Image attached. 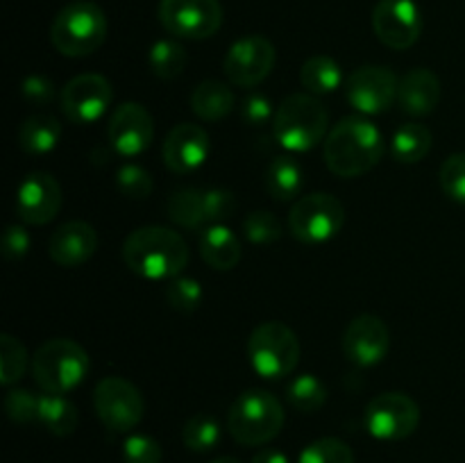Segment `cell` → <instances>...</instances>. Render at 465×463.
Masks as SVG:
<instances>
[{
	"instance_id": "277c9868",
	"label": "cell",
	"mask_w": 465,
	"mask_h": 463,
	"mask_svg": "<svg viewBox=\"0 0 465 463\" xmlns=\"http://www.w3.org/2000/svg\"><path fill=\"white\" fill-rule=\"evenodd\" d=\"M89 354L77 340L50 339L32 357V377L48 395H66L89 375Z\"/></svg>"
},
{
	"instance_id": "d590c367",
	"label": "cell",
	"mask_w": 465,
	"mask_h": 463,
	"mask_svg": "<svg viewBox=\"0 0 465 463\" xmlns=\"http://www.w3.org/2000/svg\"><path fill=\"white\" fill-rule=\"evenodd\" d=\"M116 184H118V191L132 200L150 198L154 191L153 175H150L145 168L136 166V163H125V166L118 168Z\"/></svg>"
},
{
	"instance_id": "2e32d148",
	"label": "cell",
	"mask_w": 465,
	"mask_h": 463,
	"mask_svg": "<svg viewBox=\"0 0 465 463\" xmlns=\"http://www.w3.org/2000/svg\"><path fill=\"white\" fill-rule=\"evenodd\" d=\"M109 145L121 157H139L154 139V121L139 103H123L114 109L107 123Z\"/></svg>"
},
{
	"instance_id": "f6af8a7d",
	"label": "cell",
	"mask_w": 465,
	"mask_h": 463,
	"mask_svg": "<svg viewBox=\"0 0 465 463\" xmlns=\"http://www.w3.org/2000/svg\"><path fill=\"white\" fill-rule=\"evenodd\" d=\"M252 463H289V457H286L282 449H262V452L254 454Z\"/></svg>"
},
{
	"instance_id": "8992f818",
	"label": "cell",
	"mask_w": 465,
	"mask_h": 463,
	"mask_svg": "<svg viewBox=\"0 0 465 463\" xmlns=\"http://www.w3.org/2000/svg\"><path fill=\"white\" fill-rule=\"evenodd\" d=\"M107 39V16L95 3H73L54 16L50 41L66 57H86Z\"/></svg>"
},
{
	"instance_id": "4fadbf2b",
	"label": "cell",
	"mask_w": 465,
	"mask_h": 463,
	"mask_svg": "<svg viewBox=\"0 0 465 463\" xmlns=\"http://www.w3.org/2000/svg\"><path fill=\"white\" fill-rule=\"evenodd\" d=\"M223 66H225V75L232 84L243 86V89L257 86L271 75L272 66H275V45L266 36H243L227 50Z\"/></svg>"
},
{
	"instance_id": "44dd1931",
	"label": "cell",
	"mask_w": 465,
	"mask_h": 463,
	"mask_svg": "<svg viewBox=\"0 0 465 463\" xmlns=\"http://www.w3.org/2000/svg\"><path fill=\"white\" fill-rule=\"evenodd\" d=\"M440 80L430 68H413L400 80L398 103L409 116H427L439 107Z\"/></svg>"
},
{
	"instance_id": "cb8c5ba5",
	"label": "cell",
	"mask_w": 465,
	"mask_h": 463,
	"mask_svg": "<svg viewBox=\"0 0 465 463\" xmlns=\"http://www.w3.org/2000/svg\"><path fill=\"white\" fill-rule=\"evenodd\" d=\"M59 136H62V125L57 118L35 113V116L25 118L18 130V145L27 154H48L57 148Z\"/></svg>"
},
{
	"instance_id": "30bf717a",
	"label": "cell",
	"mask_w": 465,
	"mask_h": 463,
	"mask_svg": "<svg viewBox=\"0 0 465 463\" xmlns=\"http://www.w3.org/2000/svg\"><path fill=\"white\" fill-rule=\"evenodd\" d=\"M159 23L180 39H209L223 25L218 0H159Z\"/></svg>"
},
{
	"instance_id": "5bb4252c",
	"label": "cell",
	"mask_w": 465,
	"mask_h": 463,
	"mask_svg": "<svg viewBox=\"0 0 465 463\" xmlns=\"http://www.w3.org/2000/svg\"><path fill=\"white\" fill-rule=\"evenodd\" d=\"M372 30L386 48H411L422 32L420 9L413 0H380L372 12Z\"/></svg>"
},
{
	"instance_id": "8d00e7d4",
	"label": "cell",
	"mask_w": 465,
	"mask_h": 463,
	"mask_svg": "<svg viewBox=\"0 0 465 463\" xmlns=\"http://www.w3.org/2000/svg\"><path fill=\"white\" fill-rule=\"evenodd\" d=\"M243 232L245 236H248L250 243L257 245L275 243V241L282 239L280 221H277V216H272L271 212H266V209L248 213L243 221Z\"/></svg>"
},
{
	"instance_id": "ab89813d",
	"label": "cell",
	"mask_w": 465,
	"mask_h": 463,
	"mask_svg": "<svg viewBox=\"0 0 465 463\" xmlns=\"http://www.w3.org/2000/svg\"><path fill=\"white\" fill-rule=\"evenodd\" d=\"M123 458L125 463H162V445L145 434L127 436L123 443Z\"/></svg>"
},
{
	"instance_id": "d6986e66",
	"label": "cell",
	"mask_w": 465,
	"mask_h": 463,
	"mask_svg": "<svg viewBox=\"0 0 465 463\" xmlns=\"http://www.w3.org/2000/svg\"><path fill=\"white\" fill-rule=\"evenodd\" d=\"M163 163L173 172H193L209 157V134L204 127L193 123H180L168 132L163 141Z\"/></svg>"
},
{
	"instance_id": "ba28073f",
	"label": "cell",
	"mask_w": 465,
	"mask_h": 463,
	"mask_svg": "<svg viewBox=\"0 0 465 463\" xmlns=\"http://www.w3.org/2000/svg\"><path fill=\"white\" fill-rule=\"evenodd\" d=\"M345 222V207L331 193L302 195L291 207L289 227L291 234L302 243H325L334 239Z\"/></svg>"
},
{
	"instance_id": "d4e9b609",
	"label": "cell",
	"mask_w": 465,
	"mask_h": 463,
	"mask_svg": "<svg viewBox=\"0 0 465 463\" xmlns=\"http://www.w3.org/2000/svg\"><path fill=\"white\" fill-rule=\"evenodd\" d=\"M302 166L291 154H280L271 162L266 172L268 193L280 202H291L302 191Z\"/></svg>"
},
{
	"instance_id": "4dcf8cb0",
	"label": "cell",
	"mask_w": 465,
	"mask_h": 463,
	"mask_svg": "<svg viewBox=\"0 0 465 463\" xmlns=\"http://www.w3.org/2000/svg\"><path fill=\"white\" fill-rule=\"evenodd\" d=\"M286 399L300 413H313L327 402V389L316 375H298L286 386Z\"/></svg>"
},
{
	"instance_id": "5b68a950",
	"label": "cell",
	"mask_w": 465,
	"mask_h": 463,
	"mask_svg": "<svg viewBox=\"0 0 465 463\" xmlns=\"http://www.w3.org/2000/svg\"><path fill=\"white\" fill-rule=\"evenodd\" d=\"M227 427L241 445H263L284 427V407L268 390L250 389L232 402Z\"/></svg>"
},
{
	"instance_id": "b9f144b4",
	"label": "cell",
	"mask_w": 465,
	"mask_h": 463,
	"mask_svg": "<svg viewBox=\"0 0 465 463\" xmlns=\"http://www.w3.org/2000/svg\"><path fill=\"white\" fill-rule=\"evenodd\" d=\"M21 95L32 107H45L54 98V84L45 75H30L23 80Z\"/></svg>"
},
{
	"instance_id": "83f0119b",
	"label": "cell",
	"mask_w": 465,
	"mask_h": 463,
	"mask_svg": "<svg viewBox=\"0 0 465 463\" xmlns=\"http://www.w3.org/2000/svg\"><path fill=\"white\" fill-rule=\"evenodd\" d=\"M50 434L71 436L77 429V409L64 395L44 393L39 398V420Z\"/></svg>"
},
{
	"instance_id": "52a82bcc",
	"label": "cell",
	"mask_w": 465,
	"mask_h": 463,
	"mask_svg": "<svg viewBox=\"0 0 465 463\" xmlns=\"http://www.w3.org/2000/svg\"><path fill=\"white\" fill-rule=\"evenodd\" d=\"M248 357L254 372L263 379L291 375L300 361V340L289 325L266 320L254 327L248 340Z\"/></svg>"
},
{
	"instance_id": "bcb514c9",
	"label": "cell",
	"mask_w": 465,
	"mask_h": 463,
	"mask_svg": "<svg viewBox=\"0 0 465 463\" xmlns=\"http://www.w3.org/2000/svg\"><path fill=\"white\" fill-rule=\"evenodd\" d=\"M212 463H241V461L234 457H221V458H213Z\"/></svg>"
},
{
	"instance_id": "f1b7e54d",
	"label": "cell",
	"mask_w": 465,
	"mask_h": 463,
	"mask_svg": "<svg viewBox=\"0 0 465 463\" xmlns=\"http://www.w3.org/2000/svg\"><path fill=\"white\" fill-rule=\"evenodd\" d=\"M168 218L175 225L186 230H200L207 222L204 216V191L198 189H177L173 191L166 202Z\"/></svg>"
},
{
	"instance_id": "484cf974",
	"label": "cell",
	"mask_w": 465,
	"mask_h": 463,
	"mask_svg": "<svg viewBox=\"0 0 465 463\" xmlns=\"http://www.w3.org/2000/svg\"><path fill=\"white\" fill-rule=\"evenodd\" d=\"M300 82H302L304 89L313 95L334 94V91L343 84V71H341V66L331 57H327V54H316V57H309L307 62L302 64Z\"/></svg>"
},
{
	"instance_id": "60d3db41",
	"label": "cell",
	"mask_w": 465,
	"mask_h": 463,
	"mask_svg": "<svg viewBox=\"0 0 465 463\" xmlns=\"http://www.w3.org/2000/svg\"><path fill=\"white\" fill-rule=\"evenodd\" d=\"M236 195L227 189L204 191V216L212 225H223L227 218L234 216Z\"/></svg>"
},
{
	"instance_id": "1f68e13d",
	"label": "cell",
	"mask_w": 465,
	"mask_h": 463,
	"mask_svg": "<svg viewBox=\"0 0 465 463\" xmlns=\"http://www.w3.org/2000/svg\"><path fill=\"white\" fill-rule=\"evenodd\" d=\"M182 440L191 452H209L221 443V425L209 413H198L189 418L182 429Z\"/></svg>"
},
{
	"instance_id": "603a6c76",
	"label": "cell",
	"mask_w": 465,
	"mask_h": 463,
	"mask_svg": "<svg viewBox=\"0 0 465 463\" xmlns=\"http://www.w3.org/2000/svg\"><path fill=\"white\" fill-rule=\"evenodd\" d=\"M234 91L225 82L207 80L195 86V91L191 94V109H193L195 116L207 123L227 118L232 109H234Z\"/></svg>"
},
{
	"instance_id": "f546056e",
	"label": "cell",
	"mask_w": 465,
	"mask_h": 463,
	"mask_svg": "<svg viewBox=\"0 0 465 463\" xmlns=\"http://www.w3.org/2000/svg\"><path fill=\"white\" fill-rule=\"evenodd\" d=\"M150 71L159 77V80H175L182 75L186 66V50L173 39H159L153 44L148 54Z\"/></svg>"
},
{
	"instance_id": "7402d4cb",
	"label": "cell",
	"mask_w": 465,
	"mask_h": 463,
	"mask_svg": "<svg viewBox=\"0 0 465 463\" xmlns=\"http://www.w3.org/2000/svg\"><path fill=\"white\" fill-rule=\"evenodd\" d=\"M200 254L213 271H232L241 259L239 236L225 225H209L200 234Z\"/></svg>"
},
{
	"instance_id": "3957f363",
	"label": "cell",
	"mask_w": 465,
	"mask_h": 463,
	"mask_svg": "<svg viewBox=\"0 0 465 463\" xmlns=\"http://www.w3.org/2000/svg\"><path fill=\"white\" fill-rule=\"evenodd\" d=\"M330 112L312 94H293L282 100L272 118V134L282 148L291 153H307L316 148L327 134Z\"/></svg>"
},
{
	"instance_id": "74e56055",
	"label": "cell",
	"mask_w": 465,
	"mask_h": 463,
	"mask_svg": "<svg viewBox=\"0 0 465 463\" xmlns=\"http://www.w3.org/2000/svg\"><path fill=\"white\" fill-rule=\"evenodd\" d=\"M5 411L16 425H30L39 420V398L25 389H12L5 398Z\"/></svg>"
},
{
	"instance_id": "9a60e30c",
	"label": "cell",
	"mask_w": 465,
	"mask_h": 463,
	"mask_svg": "<svg viewBox=\"0 0 465 463\" xmlns=\"http://www.w3.org/2000/svg\"><path fill=\"white\" fill-rule=\"evenodd\" d=\"M59 103L66 118L80 125H89L103 118L112 104V84L98 73H84L64 84Z\"/></svg>"
},
{
	"instance_id": "e0dca14e",
	"label": "cell",
	"mask_w": 465,
	"mask_h": 463,
	"mask_svg": "<svg viewBox=\"0 0 465 463\" xmlns=\"http://www.w3.org/2000/svg\"><path fill=\"white\" fill-rule=\"evenodd\" d=\"M62 209V186L50 172H30L16 191V212L27 225H48Z\"/></svg>"
},
{
	"instance_id": "ee69618b",
	"label": "cell",
	"mask_w": 465,
	"mask_h": 463,
	"mask_svg": "<svg viewBox=\"0 0 465 463\" xmlns=\"http://www.w3.org/2000/svg\"><path fill=\"white\" fill-rule=\"evenodd\" d=\"M30 250V234L23 225H9L3 236V254L9 261H18Z\"/></svg>"
},
{
	"instance_id": "4316f807",
	"label": "cell",
	"mask_w": 465,
	"mask_h": 463,
	"mask_svg": "<svg viewBox=\"0 0 465 463\" xmlns=\"http://www.w3.org/2000/svg\"><path fill=\"white\" fill-rule=\"evenodd\" d=\"M431 132L420 123H407V125L398 127L391 141V153L398 162L402 163H416L430 154L431 150Z\"/></svg>"
},
{
	"instance_id": "ffe728a7",
	"label": "cell",
	"mask_w": 465,
	"mask_h": 463,
	"mask_svg": "<svg viewBox=\"0 0 465 463\" xmlns=\"http://www.w3.org/2000/svg\"><path fill=\"white\" fill-rule=\"evenodd\" d=\"M98 250V234L84 221H68L53 232L48 243L50 259L62 268L82 266Z\"/></svg>"
},
{
	"instance_id": "836d02e7",
	"label": "cell",
	"mask_w": 465,
	"mask_h": 463,
	"mask_svg": "<svg viewBox=\"0 0 465 463\" xmlns=\"http://www.w3.org/2000/svg\"><path fill=\"white\" fill-rule=\"evenodd\" d=\"M27 361H30L27 350L23 348L21 340L9 334L0 336V381L5 386H12L21 379Z\"/></svg>"
},
{
	"instance_id": "7a4b0ae2",
	"label": "cell",
	"mask_w": 465,
	"mask_h": 463,
	"mask_svg": "<svg viewBox=\"0 0 465 463\" xmlns=\"http://www.w3.org/2000/svg\"><path fill=\"white\" fill-rule=\"evenodd\" d=\"M123 259L132 272L145 280H173L189 263V245L168 227H139L123 243Z\"/></svg>"
},
{
	"instance_id": "9c48e42d",
	"label": "cell",
	"mask_w": 465,
	"mask_h": 463,
	"mask_svg": "<svg viewBox=\"0 0 465 463\" xmlns=\"http://www.w3.org/2000/svg\"><path fill=\"white\" fill-rule=\"evenodd\" d=\"M363 422L375 438L404 440L420 425V407L411 395L389 390L368 402Z\"/></svg>"
},
{
	"instance_id": "6da1fadb",
	"label": "cell",
	"mask_w": 465,
	"mask_h": 463,
	"mask_svg": "<svg viewBox=\"0 0 465 463\" xmlns=\"http://www.w3.org/2000/svg\"><path fill=\"white\" fill-rule=\"evenodd\" d=\"M325 163L336 177H359L372 171L384 154L380 127L363 116H348L336 123L325 139Z\"/></svg>"
},
{
	"instance_id": "d6a6232c",
	"label": "cell",
	"mask_w": 465,
	"mask_h": 463,
	"mask_svg": "<svg viewBox=\"0 0 465 463\" xmlns=\"http://www.w3.org/2000/svg\"><path fill=\"white\" fill-rule=\"evenodd\" d=\"M300 463H354V452L345 440L325 436L302 449Z\"/></svg>"
},
{
	"instance_id": "ac0fdd59",
	"label": "cell",
	"mask_w": 465,
	"mask_h": 463,
	"mask_svg": "<svg viewBox=\"0 0 465 463\" xmlns=\"http://www.w3.org/2000/svg\"><path fill=\"white\" fill-rule=\"evenodd\" d=\"M389 327L380 316H372V313L354 318L343 334L345 357L359 368H371L384 361V357L389 354Z\"/></svg>"
},
{
	"instance_id": "e575fe53",
	"label": "cell",
	"mask_w": 465,
	"mask_h": 463,
	"mask_svg": "<svg viewBox=\"0 0 465 463\" xmlns=\"http://www.w3.org/2000/svg\"><path fill=\"white\" fill-rule=\"evenodd\" d=\"M163 295H166L168 304H171L175 311L191 313L198 309L200 300H203V286H200V281L193 280V277H173V280L168 281Z\"/></svg>"
},
{
	"instance_id": "7bdbcfd3",
	"label": "cell",
	"mask_w": 465,
	"mask_h": 463,
	"mask_svg": "<svg viewBox=\"0 0 465 463\" xmlns=\"http://www.w3.org/2000/svg\"><path fill=\"white\" fill-rule=\"evenodd\" d=\"M241 116H243V121L248 123V125L262 127L266 125L271 118H275V113H272V103L268 100V95L250 94L248 98L243 100V104H241Z\"/></svg>"
},
{
	"instance_id": "8fae6325",
	"label": "cell",
	"mask_w": 465,
	"mask_h": 463,
	"mask_svg": "<svg viewBox=\"0 0 465 463\" xmlns=\"http://www.w3.org/2000/svg\"><path fill=\"white\" fill-rule=\"evenodd\" d=\"M95 413L112 431H132L145 413L143 398L132 381L123 377H104L94 390Z\"/></svg>"
},
{
	"instance_id": "f35d334b",
	"label": "cell",
	"mask_w": 465,
	"mask_h": 463,
	"mask_svg": "<svg viewBox=\"0 0 465 463\" xmlns=\"http://www.w3.org/2000/svg\"><path fill=\"white\" fill-rule=\"evenodd\" d=\"M440 186L445 195L457 202H465V153L450 154L440 166Z\"/></svg>"
},
{
	"instance_id": "7c38bea8",
	"label": "cell",
	"mask_w": 465,
	"mask_h": 463,
	"mask_svg": "<svg viewBox=\"0 0 465 463\" xmlns=\"http://www.w3.org/2000/svg\"><path fill=\"white\" fill-rule=\"evenodd\" d=\"M400 80L389 66H361L352 71L345 80V95L348 103L361 113L386 112L398 100Z\"/></svg>"
}]
</instances>
